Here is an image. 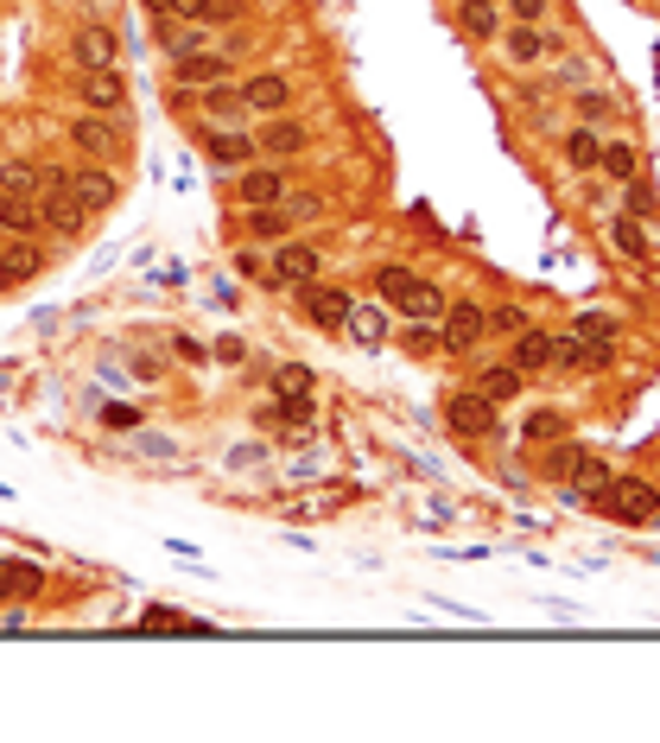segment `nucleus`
Segmentation results:
<instances>
[{
    "instance_id": "nucleus-1",
    "label": "nucleus",
    "mask_w": 660,
    "mask_h": 743,
    "mask_svg": "<svg viewBox=\"0 0 660 743\" xmlns=\"http://www.w3.org/2000/svg\"><path fill=\"white\" fill-rule=\"evenodd\" d=\"M590 509H603L610 521H628V527H635V521H655V489L641 484V477H610Z\"/></svg>"
},
{
    "instance_id": "nucleus-2",
    "label": "nucleus",
    "mask_w": 660,
    "mask_h": 743,
    "mask_svg": "<svg viewBox=\"0 0 660 743\" xmlns=\"http://www.w3.org/2000/svg\"><path fill=\"white\" fill-rule=\"evenodd\" d=\"M444 419H451L457 439H489V433H496V401L477 394V388H457V394L444 401Z\"/></svg>"
},
{
    "instance_id": "nucleus-3",
    "label": "nucleus",
    "mask_w": 660,
    "mask_h": 743,
    "mask_svg": "<svg viewBox=\"0 0 660 743\" xmlns=\"http://www.w3.org/2000/svg\"><path fill=\"white\" fill-rule=\"evenodd\" d=\"M439 350H451V356H470L482 337H489V312L482 305H470V299H457L451 312H444V325H439Z\"/></svg>"
},
{
    "instance_id": "nucleus-4",
    "label": "nucleus",
    "mask_w": 660,
    "mask_h": 743,
    "mask_svg": "<svg viewBox=\"0 0 660 743\" xmlns=\"http://www.w3.org/2000/svg\"><path fill=\"white\" fill-rule=\"evenodd\" d=\"M318 267H325L318 242H280L267 273H273V287H311V280H318Z\"/></svg>"
},
{
    "instance_id": "nucleus-5",
    "label": "nucleus",
    "mask_w": 660,
    "mask_h": 743,
    "mask_svg": "<svg viewBox=\"0 0 660 743\" xmlns=\"http://www.w3.org/2000/svg\"><path fill=\"white\" fill-rule=\"evenodd\" d=\"M298 305H305V318H311L318 331H343V325H350V305H356V299L311 280V287H298Z\"/></svg>"
},
{
    "instance_id": "nucleus-6",
    "label": "nucleus",
    "mask_w": 660,
    "mask_h": 743,
    "mask_svg": "<svg viewBox=\"0 0 660 743\" xmlns=\"http://www.w3.org/2000/svg\"><path fill=\"white\" fill-rule=\"evenodd\" d=\"M286 172L280 166H242V179H235V197H242V210H260V204H280L286 197Z\"/></svg>"
},
{
    "instance_id": "nucleus-7",
    "label": "nucleus",
    "mask_w": 660,
    "mask_h": 743,
    "mask_svg": "<svg viewBox=\"0 0 660 743\" xmlns=\"http://www.w3.org/2000/svg\"><path fill=\"white\" fill-rule=\"evenodd\" d=\"M38 210H45V229H58V235H83V223H89V210H83V197H76L71 185L58 191H38Z\"/></svg>"
},
{
    "instance_id": "nucleus-8",
    "label": "nucleus",
    "mask_w": 660,
    "mask_h": 743,
    "mask_svg": "<svg viewBox=\"0 0 660 743\" xmlns=\"http://www.w3.org/2000/svg\"><path fill=\"white\" fill-rule=\"evenodd\" d=\"M71 147L83 153V159H114V153H121V134H114L109 114H76V121H71Z\"/></svg>"
},
{
    "instance_id": "nucleus-9",
    "label": "nucleus",
    "mask_w": 660,
    "mask_h": 743,
    "mask_svg": "<svg viewBox=\"0 0 660 743\" xmlns=\"http://www.w3.org/2000/svg\"><path fill=\"white\" fill-rule=\"evenodd\" d=\"M76 96H83V109L96 114H114L121 102H127V83H121V71H76Z\"/></svg>"
},
{
    "instance_id": "nucleus-10",
    "label": "nucleus",
    "mask_w": 660,
    "mask_h": 743,
    "mask_svg": "<svg viewBox=\"0 0 660 743\" xmlns=\"http://www.w3.org/2000/svg\"><path fill=\"white\" fill-rule=\"evenodd\" d=\"M559 369H610L616 363V343L610 337H559V356H552Z\"/></svg>"
},
{
    "instance_id": "nucleus-11",
    "label": "nucleus",
    "mask_w": 660,
    "mask_h": 743,
    "mask_svg": "<svg viewBox=\"0 0 660 743\" xmlns=\"http://www.w3.org/2000/svg\"><path fill=\"white\" fill-rule=\"evenodd\" d=\"M242 102H248V114H286L293 109V83L280 71H260L242 83Z\"/></svg>"
},
{
    "instance_id": "nucleus-12",
    "label": "nucleus",
    "mask_w": 660,
    "mask_h": 743,
    "mask_svg": "<svg viewBox=\"0 0 660 743\" xmlns=\"http://www.w3.org/2000/svg\"><path fill=\"white\" fill-rule=\"evenodd\" d=\"M197 109L210 114L217 127H235V121L248 114V102H242V83H229V76H217V83H204V89H197Z\"/></svg>"
},
{
    "instance_id": "nucleus-13",
    "label": "nucleus",
    "mask_w": 660,
    "mask_h": 743,
    "mask_svg": "<svg viewBox=\"0 0 660 743\" xmlns=\"http://www.w3.org/2000/svg\"><path fill=\"white\" fill-rule=\"evenodd\" d=\"M552 356H559V337H547V331H514V343H509V363L521 375H540V369H552Z\"/></svg>"
},
{
    "instance_id": "nucleus-14",
    "label": "nucleus",
    "mask_w": 660,
    "mask_h": 743,
    "mask_svg": "<svg viewBox=\"0 0 660 743\" xmlns=\"http://www.w3.org/2000/svg\"><path fill=\"white\" fill-rule=\"evenodd\" d=\"M204 153L229 166V172H242V166H255V141L242 134V127H204Z\"/></svg>"
},
{
    "instance_id": "nucleus-15",
    "label": "nucleus",
    "mask_w": 660,
    "mask_h": 743,
    "mask_svg": "<svg viewBox=\"0 0 660 743\" xmlns=\"http://www.w3.org/2000/svg\"><path fill=\"white\" fill-rule=\"evenodd\" d=\"M71 191L83 197L89 217H96V210H114V197H121V185H114L109 166H83V172H71Z\"/></svg>"
},
{
    "instance_id": "nucleus-16",
    "label": "nucleus",
    "mask_w": 660,
    "mask_h": 743,
    "mask_svg": "<svg viewBox=\"0 0 660 743\" xmlns=\"http://www.w3.org/2000/svg\"><path fill=\"white\" fill-rule=\"evenodd\" d=\"M394 305H401L413 325H444V312H451V299H444L439 287H432V280H413V287H406V293L394 299Z\"/></svg>"
},
{
    "instance_id": "nucleus-17",
    "label": "nucleus",
    "mask_w": 660,
    "mask_h": 743,
    "mask_svg": "<svg viewBox=\"0 0 660 743\" xmlns=\"http://www.w3.org/2000/svg\"><path fill=\"white\" fill-rule=\"evenodd\" d=\"M305 147H311V134H305L298 121H280V114L255 134V153H267V159H293V153H305Z\"/></svg>"
},
{
    "instance_id": "nucleus-18",
    "label": "nucleus",
    "mask_w": 660,
    "mask_h": 743,
    "mask_svg": "<svg viewBox=\"0 0 660 743\" xmlns=\"http://www.w3.org/2000/svg\"><path fill=\"white\" fill-rule=\"evenodd\" d=\"M71 58H76V71H109L114 64V33L109 26H83V33L71 38Z\"/></svg>"
},
{
    "instance_id": "nucleus-19",
    "label": "nucleus",
    "mask_w": 660,
    "mask_h": 743,
    "mask_svg": "<svg viewBox=\"0 0 660 743\" xmlns=\"http://www.w3.org/2000/svg\"><path fill=\"white\" fill-rule=\"evenodd\" d=\"M610 248H616V255L623 260H648L655 255V235H648V223H641V217H610Z\"/></svg>"
},
{
    "instance_id": "nucleus-20",
    "label": "nucleus",
    "mask_w": 660,
    "mask_h": 743,
    "mask_svg": "<svg viewBox=\"0 0 660 743\" xmlns=\"http://www.w3.org/2000/svg\"><path fill=\"white\" fill-rule=\"evenodd\" d=\"M38 585H45L38 565H26V559H0V604H26V597H38Z\"/></svg>"
},
{
    "instance_id": "nucleus-21",
    "label": "nucleus",
    "mask_w": 660,
    "mask_h": 743,
    "mask_svg": "<svg viewBox=\"0 0 660 743\" xmlns=\"http://www.w3.org/2000/svg\"><path fill=\"white\" fill-rule=\"evenodd\" d=\"M0 229H7V235H33V229H45V210H38V197L0 191Z\"/></svg>"
},
{
    "instance_id": "nucleus-22",
    "label": "nucleus",
    "mask_w": 660,
    "mask_h": 743,
    "mask_svg": "<svg viewBox=\"0 0 660 743\" xmlns=\"http://www.w3.org/2000/svg\"><path fill=\"white\" fill-rule=\"evenodd\" d=\"M343 331L356 337L363 350H381V343H388V331H394V318H388L381 305H350V325H343Z\"/></svg>"
},
{
    "instance_id": "nucleus-23",
    "label": "nucleus",
    "mask_w": 660,
    "mask_h": 743,
    "mask_svg": "<svg viewBox=\"0 0 660 743\" xmlns=\"http://www.w3.org/2000/svg\"><path fill=\"white\" fill-rule=\"evenodd\" d=\"M172 71H179V83L204 89V83L229 76V51H191V58H172Z\"/></svg>"
},
{
    "instance_id": "nucleus-24",
    "label": "nucleus",
    "mask_w": 660,
    "mask_h": 743,
    "mask_svg": "<svg viewBox=\"0 0 660 743\" xmlns=\"http://www.w3.org/2000/svg\"><path fill=\"white\" fill-rule=\"evenodd\" d=\"M33 273H38V248L26 235L0 242V287H20V280H33Z\"/></svg>"
},
{
    "instance_id": "nucleus-25",
    "label": "nucleus",
    "mask_w": 660,
    "mask_h": 743,
    "mask_svg": "<svg viewBox=\"0 0 660 743\" xmlns=\"http://www.w3.org/2000/svg\"><path fill=\"white\" fill-rule=\"evenodd\" d=\"M502 51H509L514 64H540V58H547V51H552V38L540 33L534 20H521L514 33H502Z\"/></svg>"
},
{
    "instance_id": "nucleus-26",
    "label": "nucleus",
    "mask_w": 660,
    "mask_h": 743,
    "mask_svg": "<svg viewBox=\"0 0 660 743\" xmlns=\"http://www.w3.org/2000/svg\"><path fill=\"white\" fill-rule=\"evenodd\" d=\"M457 26L464 38H502V13H496V0H457Z\"/></svg>"
},
{
    "instance_id": "nucleus-27",
    "label": "nucleus",
    "mask_w": 660,
    "mask_h": 743,
    "mask_svg": "<svg viewBox=\"0 0 660 743\" xmlns=\"http://www.w3.org/2000/svg\"><path fill=\"white\" fill-rule=\"evenodd\" d=\"M242 0H159V13L166 20H197V26H210V20H229Z\"/></svg>"
},
{
    "instance_id": "nucleus-28",
    "label": "nucleus",
    "mask_w": 660,
    "mask_h": 743,
    "mask_svg": "<svg viewBox=\"0 0 660 743\" xmlns=\"http://www.w3.org/2000/svg\"><path fill=\"white\" fill-rule=\"evenodd\" d=\"M565 166H572V172H597V166H603V134H597V127H572V134H565Z\"/></svg>"
},
{
    "instance_id": "nucleus-29",
    "label": "nucleus",
    "mask_w": 660,
    "mask_h": 743,
    "mask_svg": "<svg viewBox=\"0 0 660 743\" xmlns=\"http://www.w3.org/2000/svg\"><path fill=\"white\" fill-rule=\"evenodd\" d=\"M521 388H527V375L514 369V363H496V369H482V375H477V394H489L496 407H502V401H514Z\"/></svg>"
},
{
    "instance_id": "nucleus-30",
    "label": "nucleus",
    "mask_w": 660,
    "mask_h": 743,
    "mask_svg": "<svg viewBox=\"0 0 660 743\" xmlns=\"http://www.w3.org/2000/svg\"><path fill=\"white\" fill-rule=\"evenodd\" d=\"M610 477H616V471H610L603 458H590V451H585V458H578V471H572V496H578V502H597Z\"/></svg>"
},
{
    "instance_id": "nucleus-31",
    "label": "nucleus",
    "mask_w": 660,
    "mask_h": 743,
    "mask_svg": "<svg viewBox=\"0 0 660 743\" xmlns=\"http://www.w3.org/2000/svg\"><path fill=\"white\" fill-rule=\"evenodd\" d=\"M521 439H527V446H552V439H565V413H552V407L527 413V426H521Z\"/></svg>"
},
{
    "instance_id": "nucleus-32",
    "label": "nucleus",
    "mask_w": 660,
    "mask_h": 743,
    "mask_svg": "<svg viewBox=\"0 0 660 743\" xmlns=\"http://www.w3.org/2000/svg\"><path fill=\"white\" fill-rule=\"evenodd\" d=\"M166 51H172V58H191V51H210V33H204L197 20H179V26L166 33Z\"/></svg>"
},
{
    "instance_id": "nucleus-33",
    "label": "nucleus",
    "mask_w": 660,
    "mask_h": 743,
    "mask_svg": "<svg viewBox=\"0 0 660 743\" xmlns=\"http://www.w3.org/2000/svg\"><path fill=\"white\" fill-rule=\"evenodd\" d=\"M578 458H585V446H565V439H552V451L540 458V471H547V477H559V484H572Z\"/></svg>"
},
{
    "instance_id": "nucleus-34",
    "label": "nucleus",
    "mask_w": 660,
    "mask_h": 743,
    "mask_svg": "<svg viewBox=\"0 0 660 743\" xmlns=\"http://www.w3.org/2000/svg\"><path fill=\"white\" fill-rule=\"evenodd\" d=\"M286 210H280V204H260V210H248V235H260V242H273V235H280V242H286Z\"/></svg>"
},
{
    "instance_id": "nucleus-35",
    "label": "nucleus",
    "mask_w": 660,
    "mask_h": 743,
    "mask_svg": "<svg viewBox=\"0 0 660 743\" xmlns=\"http://www.w3.org/2000/svg\"><path fill=\"white\" fill-rule=\"evenodd\" d=\"M0 191L38 197V166H33V159H13V166H0Z\"/></svg>"
},
{
    "instance_id": "nucleus-36",
    "label": "nucleus",
    "mask_w": 660,
    "mask_h": 743,
    "mask_svg": "<svg viewBox=\"0 0 660 743\" xmlns=\"http://www.w3.org/2000/svg\"><path fill=\"white\" fill-rule=\"evenodd\" d=\"M280 210H286V223H318V217H325V197H311V191H286Z\"/></svg>"
},
{
    "instance_id": "nucleus-37",
    "label": "nucleus",
    "mask_w": 660,
    "mask_h": 743,
    "mask_svg": "<svg viewBox=\"0 0 660 743\" xmlns=\"http://www.w3.org/2000/svg\"><path fill=\"white\" fill-rule=\"evenodd\" d=\"M603 172H610L616 185H628V179H635V147H628V141H603Z\"/></svg>"
},
{
    "instance_id": "nucleus-38",
    "label": "nucleus",
    "mask_w": 660,
    "mask_h": 743,
    "mask_svg": "<svg viewBox=\"0 0 660 743\" xmlns=\"http://www.w3.org/2000/svg\"><path fill=\"white\" fill-rule=\"evenodd\" d=\"M413 280H419V273H413V267H394V260H388V267H375V293H388V299H401Z\"/></svg>"
},
{
    "instance_id": "nucleus-39",
    "label": "nucleus",
    "mask_w": 660,
    "mask_h": 743,
    "mask_svg": "<svg viewBox=\"0 0 660 743\" xmlns=\"http://www.w3.org/2000/svg\"><path fill=\"white\" fill-rule=\"evenodd\" d=\"M616 331H623V325H616L610 312H578V325H572V337H610V343H616Z\"/></svg>"
},
{
    "instance_id": "nucleus-40",
    "label": "nucleus",
    "mask_w": 660,
    "mask_h": 743,
    "mask_svg": "<svg viewBox=\"0 0 660 743\" xmlns=\"http://www.w3.org/2000/svg\"><path fill=\"white\" fill-rule=\"evenodd\" d=\"M628 217H641V223H648V217H660V204H655V191H641L635 185V179H628V204H623Z\"/></svg>"
},
{
    "instance_id": "nucleus-41",
    "label": "nucleus",
    "mask_w": 660,
    "mask_h": 743,
    "mask_svg": "<svg viewBox=\"0 0 660 743\" xmlns=\"http://www.w3.org/2000/svg\"><path fill=\"white\" fill-rule=\"evenodd\" d=\"M273 388H286V394H311V369H298V363H286V369L273 375Z\"/></svg>"
},
{
    "instance_id": "nucleus-42",
    "label": "nucleus",
    "mask_w": 660,
    "mask_h": 743,
    "mask_svg": "<svg viewBox=\"0 0 660 743\" xmlns=\"http://www.w3.org/2000/svg\"><path fill=\"white\" fill-rule=\"evenodd\" d=\"M489 331H527V312H521V305H502V312H489Z\"/></svg>"
},
{
    "instance_id": "nucleus-43",
    "label": "nucleus",
    "mask_w": 660,
    "mask_h": 743,
    "mask_svg": "<svg viewBox=\"0 0 660 743\" xmlns=\"http://www.w3.org/2000/svg\"><path fill=\"white\" fill-rule=\"evenodd\" d=\"M578 109H585V121H597V114L610 109V96H597V89H578Z\"/></svg>"
},
{
    "instance_id": "nucleus-44",
    "label": "nucleus",
    "mask_w": 660,
    "mask_h": 743,
    "mask_svg": "<svg viewBox=\"0 0 660 743\" xmlns=\"http://www.w3.org/2000/svg\"><path fill=\"white\" fill-rule=\"evenodd\" d=\"M242 356H248V343H242V337H222V343H217V363H242Z\"/></svg>"
},
{
    "instance_id": "nucleus-45",
    "label": "nucleus",
    "mask_w": 660,
    "mask_h": 743,
    "mask_svg": "<svg viewBox=\"0 0 660 743\" xmlns=\"http://www.w3.org/2000/svg\"><path fill=\"white\" fill-rule=\"evenodd\" d=\"M509 13H514V20H540V13H547V0H509Z\"/></svg>"
},
{
    "instance_id": "nucleus-46",
    "label": "nucleus",
    "mask_w": 660,
    "mask_h": 743,
    "mask_svg": "<svg viewBox=\"0 0 660 743\" xmlns=\"http://www.w3.org/2000/svg\"><path fill=\"white\" fill-rule=\"evenodd\" d=\"M655 515H660V489H655Z\"/></svg>"
},
{
    "instance_id": "nucleus-47",
    "label": "nucleus",
    "mask_w": 660,
    "mask_h": 743,
    "mask_svg": "<svg viewBox=\"0 0 660 743\" xmlns=\"http://www.w3.org/2000/svg\"><path fill=\"white\" fill-rule=\"evenodd\" d=\"M0 242H7V229H0Z\"/></svg>"
}]
</instances>
